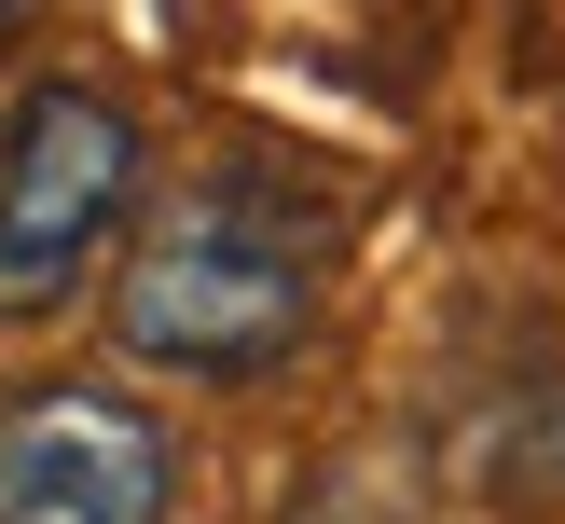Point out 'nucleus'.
<instances>
[{
	"mask_svg": "<svg viewBox=\"0 0 565 524\" xmlns=\"http://www.w3.org/2000/svg\"><path fill=\"white\" fill-rule=\"evenodd\" d=\"M331 290V207L318 180H290L276 152H221L138 221L125 290H110V331H125L138 373L180 386H248L318 331Z\"/></svg>",
	"mask_w": 565,
	"mask_h": 524,
	"instance_id": "f257e3e1",
	"label": "nucleus"
},
{
	"mask_svg": "<svg viewBox=\"0 0 565 524\" xmlns=\"http://www.w3.org/2000/svg\"><path fill=\"white\" fill-rule=\"evenodd\" d=\"M138 207V125L97 83H28L0 125V331H42L83 303Z\"/></svg>",
	"mask_w": 565,
	"mask_h": 524,
	"instance_id": "f03ea898",
	"label": "nucleus"
},
{
	"mask_svg": "<svg viewBox=\"0 0 565 524\" xmlns=\"http://www.w3.org/2000/svg\"><path fill=\"white\" fill-rule=\"evenodd\" d=\"M0 524H180V441L125 386L0 400Z\"/></svg>",
	"mask_w": 565,
	"mask_h": 524,
	"instance_id": "7ed1b4c3",
	"label": "nucleus"
},
{
	"mask_svg": "<svg viewBox=\"0 0 565 524\" xmlns=\"http://www.w3.org/2000/svg\"><path fill=\"white\" fill-rule=\"evenodd\" d=\"M441 456H456V483L483 496V511H539V496H565V345H552V331H511V345H483L456 373Z\"/></svg>",
	"mask_w": 565,
	"mask_h": 524,
	"instance_id": "20e7f679",
	"label": "nucleus"
}]
</instances>
